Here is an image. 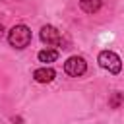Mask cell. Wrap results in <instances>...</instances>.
Masks as SVG:
<instances>
[{"label": "cell", "instance_id": "obj_1", "mask_svg": "<svg viewBox=\"0 0 124 124\" xmlns=\"http://www.w3.org/2000/svg\"><path fill=\"white\" fill-rule=\"evenodd\" d=\"M8 43L14 46V48H25L29 43H31V29L27 25H14L10 31H8Z\"/></svg>", "mask_w": 124, "mask_h": 124}, {"label": "cell", "instance_id": "obj_2", "mask_svg": "<svg viewBox=\"0 0 124 124\" xmlns=\"http://www.w3.org/2000/svg\"><path fill=\"white\" fill-rule=\"evenodd\" d=\"M97 62L101 64V68L108 70L110 74H118V72L122 70V60H120V56H118L116 52H112V50H101Z\"/></svg>", "mask_w": 124, "mask_h": 124}, {"label": "cell", "instance_id": "obj_3", "mask_svg": "<svg viewBox=\"0 0 124 124\" xmlns=\"http://www.w3.org/2000/svg\"><path fill=\"white\" fill-rule=\"evenodd\" d=\"M87 70V62L81 58V56H70L66 62H64V72L72 78H79L83 76Z\"/></svg>", "mask_w": 124, "mask_h": 124}, {"label": "cell", "instance_id": "obj_4", "mask_svg": "<svg viewBox=\"0 0 124 124\" xmlns=\"http://www.w3.org/2000/svg\"><path fill=\"white\" fill-rule=\"evenodd\" d=\"M39 35H41V41H43L45 45H48V46H58V45H62L60 31H58L54 25H45Z\"/></svg>", "mask_w": 124, "mask_h": 124}, {"label": "cell", "instance_id": "obj_5", "mask_svg": "<svg viewBox=\"0 0 124 124\" xmlns=\"http://www.w3.org/2000/svg\"><path fill=\"white\" fill-rule=\"evenodd\" d=\"M33 78H35V81H39V83H50L54 78H56V72L52 70V68H37L35 72H33Z\"/></svg>", "mask_w": 124, "mask_h": 124}, {"label": "cell", "instance_id": "obj_6", "mask_svg": "<svg viewBox=\"0 0 124 124\" xmlns=\"http://www.w3.org/2000/svg\"><path fill=\"white\" fill-rule=\"evenodd\" d=\"M79 8L85 14H97L101 10V0H79Z\"/></svg>", "mask_w": 124, "mask_h": 124}, {"label": "cell", "instance_id": "obj_7", "mask_svg": "<svg viewBox=\"0 0 124 124\" xmlns=\"http://www.w3.org/2000/svg\"><path fill=\"white\" fill-rule=\"evenodd\" d=\"M39 60L41 62H54L56 58H58V50H54V48H45V50H39Z\"/></svg>", "mask_w": 124, "mask_h": 124}, {"label": "cell", "instance_id": "obj_8", "mask_svg": "<svg viewBox=\"0 0 124 124\" xmlns=\"http://www.w3.org/2000/svg\"><path fill=\"white\" fill-rule=\"evenodd\" d=\"M122 105H124V93L114 91V93L108 97V107H110V108H120Z\"/></svg>", "mask_w": 124, "mask_h": 124}, {"label": "cell", "instance_id": "obj_9", "mask_svg": "<svg viewBox=\"0 0 124 124\" xmlns=\"http://www.w3.org/2000/svg\"><path fill=\"white\" fill-rule=\"evenodd\" d=\"M14 122H16V124H23V120H21V118H19V116H17V118H16V120H14Z\"/></svg>", "mask_w": 124, "mask_h": 124}, {"label": "cell", "instance_id": "obj_10", "mask_svg": "<svg viewBox=\"0 0 124 124\" xmlns=\"http://www.w3.org/2000/svg\"><path fill=\"white\" fill-rule=\"evenodd\" d=\"M2 35H4V25L0 23V37H2Z\"/></svg>", "mask_w": 124, "mask_h": 124}]
</instances>
